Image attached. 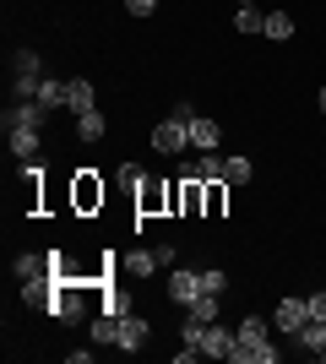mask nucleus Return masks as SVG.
I'll return each instance as SVG.
<instances>
[{
    "label": "nucleus",
    "instance_id": "nucleus-1",
    "mask_svg": "<svg viewBox=\"0 0 326 364\" xmlns=\"http://www.w3.org/2000/svg\"><path fill=\"white\" fill-rule=\"evenodd\" d=\"M104 196H109V185L98 180L93 168H77V174H71V213H98V207H104Z\"/></svg>",
    "mask_w": 326,
    "mask_h": 364
},
{
    "label": "nucleus",
    "instance_id": "nucleus-2",
    "mask_svg": "<svg viewBox=\"0 0 326 364\" xmlns=\"http://www.w3.org/2000/svg\"><path fill=\"white\" fill-rule=\"evenodd\" d=\"M38 87H44V65H38V55H33V49H16V60H11V98H38Z\"/></svg>",
    "mask_w": 326,
    "mask_h": 364
},
{
    "label": "nucleus",
    "instance_id": "nucleus-3",
    "mask_svg": "<svg viewBox=\"0 0 326 364\" xmlns=\"http://www.w3.org/2000/svg\"><path fill=\"white\" fill-rule=\"evenodd\" d=\"M190 147V125L185 120H163V125H153V152H163V158H180V152Z\"/></svg>",
    "mask_w": 326,
    "mask_h": 364
},
{
    "label": "nucleus",
    "instance_id": "nucleus-4",
    "mask_svg": "<svg viewBox=\"0 0 326 364\" xmlns=\"http://www.w3.org/2000/svg\"><path fill=\"white\" fill-rule=\"evenodd\" d=\"M305 321H310V304H305V299H278V304H272V326H278L283 337H299Z\"/></svg>",
    "mask_w": 326,
    "mask_h": 364
},
{
    "label": "nucleus",
    "instance_id": "nucleus-5",
    "mask_svg": "<svg viewBox=\"0 0 326 364\" xmlns=\"http://www.w3.org/2000/svg\"><path fill=\"white\" fill-rule=\"evenodd\" d=\"M147 332H153V326H147V321H141L136 310H125V316H120V337H114V348H125V353H141Z\"/></svg>",
    "mask_w": 326,
    "mask_h": 364
},
{
    "label": "nucleus",
    "instance_id": "nucleus-6",
    "mask_svg": "<svg viewBox=\"0 0 326 364\" xmlns=\"http://www.w3.org/2000/svg\"><path fill=\"white\" fill-rule=\"evenodd\" d=\"M234 343H239V332H229L223 321H207V332H202V353L207 359H229Z\"/></svg>",
    "mask_w": 326,
    "mask_h": 364
},
{
    "label": "nucleus",
    "instance_id": "nucleus-7",
    "mask_svg": "<svg viewBox=\"0 0 326 364\" xmlns=\"http://www.w3.org/2000/svg\"><path fill=\"white\" fill-rule=\"evenodd\" d=\"M196 294H202V272H190V267H174V272H169V299H174V304H190Z\"/></svg>",
    "mask_w": 326,
    "mask_h": 364
},
{
    "label": "nucleus",
    "instance_id": "nucleus-8",
    "mask_svg": "<svg viewBox=\"0 0 326 364\" xmlns=\"http://www.w3.org/2000/svg\"><path fill=\"white\" fill-rule=\"evenodd\" d=\"M6 141H11V158H22V164H38L44 131H6Z\"/></svg>",
    "mask_w": 326,
    "mask_h": 364
},
{
    "label": "nucleus",
    "instance_id": "nucleus-9",
    "mask_svg": "<svg viewBox=\"0 0 326 364\" xmlns=\"http://www.w3.org/2000/svg\"><path fill=\"white\" fill-rule=\"evenodd\" d=\"M223 168H229V158H217V152H202V158H196V164H185L180 168V174H185V180H223Z\"/></svg>",
    "mask_w": 326,
    "mask_h": 364
},
{
    "label": "nucleus",
    "instance_id": "nucleus-10",
    "mask_svg": "<svg viewBox=\"0 0 326 364\" xmlns=\"http://www.w3.org/2000/svg\"><path fill=\"white\" fill-rule=\"evenodd\" d=\"M202 213H207V185L180 180V218H202Z\"/></svg>",
    "mask_w": 326,
    "mask_h": 364
},
{
    "label": "nucleus",
    "instance_id": "nucleus-11",
    "mask_svg": "<svg viewBox=\"0 0 326 364\" xmlns=\"http://www.w3.org/2000/svg\"><path fill=\"white\" fill-rule=\"evenodd\" d=\"M217 141H223V125H217V120H207V114H196V120H190V147L217 152Z\"/></svg>",
    "mask_w": 326,
    "mask_h": 364
},
{
    "label": "nucleus",
    "instance_id": "nucleus-12",
    "mask_svg": "<svg viewBox=\"0 0 326 364\" xmlns=\"http://www.w3.org/2000/svg\"><path fill=\"white\" fill-rule=\"evenodd\" d=\"M71 114H87V109H98V87L87 82V76H71Z\"/></svg>",
    "mask_w": 326,
    "mask_h": 364
},
{
    "label": "nucleus",
    "instance_id": "nucleus-13",
    "mask_svg": "<svg viewBox=\"0 0 326 364\" xmlns=\"http://www.w3.org/2000/svg\"><path fill=\"white\" fill-rule=\"evenodd\" d=\"M234 332H239V343H245V348H261V343H272V326H266L261 316H245Z\"/></svg>",
    "mask_w": 326,
    "mask_h": 364
},
{
    "label": "nucleus",
    "instance_id": "nucleus-14",
    "mask_svg": "<svg viewBox=\"0 0 326 364\" xmlns=\"http://www.w3.org/2000/svg\"><path fill=\"white\" fill-rule=\"evenodd\" d=\"M38 104L55 114V109H65L71 104V82H55V76H44V87H38Z\"/></svg>",
    "mask_w": 326,
    "mask_h": 364
},
{
    "label": "nucleus",
    "instance_id": "nucleus-15",
    "mask_svg": "<svg viewBox=\"0 0 326 364\" xmlns=\"http://www.w3.org/2000/svg\"><path fill=\"white\" fill-rule=\"evenodd\" d=\"M294 343H299V348H310L315 353V359H321V353H326V321H305V326H299V337H294Z\"/></svg>",
    "mask_w": 326,
    "mask_h": 364
},
{
    "label": "nucleus",
    "instance_id": "nucleus-16",
    "mask_svg": "<svg viewBox=\"0 0 326 364\" xmlns=\"http://www.w3.org/2000/svg\"><path fill=\"white\" fill-rule=\"evenodd\" d=\"M229 213V180H207V213L202 218H223Z\"/></svg>",
    "mask_w": 326,
    "mask_h": 364
},
{
    "label": "nucleus",
    "instance_id": "nucleus-17",
    "mask_svg": "<svg viewBox=\"0 0 326 364\" xmlns=\"http://www.w3.org/2000/svg\"><path fill=\"white\" fill-rule=\"evenodd\" d=\"M261 33H266V38H278V44H283V38H294V16H288V11H266Z\"/></svg>",
    "mask_w": 326,
    "mask_h": 364
},
{
    "label": "nucleus",
    "instance_id": "nucleus-18",
    "mask_svg": "<svg viewBox=\"0 0 326 364\" xmlns=\"http://www.w3.org/2000/svg\"><path fill=\"white\" fill-rule=\"evenodd\" d=\"M261 22H266L261 6H239V11H234V33H261Z\"/></svg>",
    "mask_w": 326,
    "mask_h": 364
},
{
    "label": "nucleus",
    "instance_id": "nucleus-19",
    "mask_svg": "<svg viewBox=\"0 0 326 364\" xmlns=\"http://www.w3.org/2000/svg\"><path fill=\"white\" fill-rule=\"evenodd\" d=\"M125 272H131V277L158 272V250H131V256H125Z\"/></svg>",
    "mask_w": 326,
    "mask_h": 364
},
{
    "label": "nucleus",
    "instance_id": "nucleus-20",
    "mask_svg": "<svg viewBox=\"0 0 326 364\" xmlns=\"http://www.w3.org/2000/svg\"><path fill=\"white\" fill-rule=\"evenodd\" d=\"M77 136H82V141H104V114H98V109L77 114Z\"/></svg>",
    "mask_w": 326,
    "mask_h": 364
},
{
    "label": "nucleus",
    "instance_id": "nucleus-21",
    "mask_svg": "<svg viewBox=\"0 0 326 364\" xmlns=\"http://www.w3.org/2000/svg\"><path fill=\"white\" fill-rule=\"evenodd\" d=\"M217 299H223V294H196V299L185 304V316H196V321H217Z\"/></svg>",
    "mask_w": 326,
    "mask_h": 364
},
{
    "label": "nucleus",
    "instance_id": "nucleus-22",
    "mask_svg": "<svg viewBox=\"0 0 326 364\" xmlns=\"http://www.w3.org/2000/svg\"><path fill=\"white\" fill-rule=\"evenodd\" d=\"M223 180H229V185H245V180H250V158H245V152H234V158H229Z\"/></svg>",
    "mask_w": 326,
    "mask_h": 364
},
{
    "label": "nucleus",
    "instance_id": "nucleus-23",
    "mask_svg": "<svg viewBox=\"0 0 326 364\" xmlns=\"http://www.w3.org/2000/svg\"><path fill=\"white\" fill-rule=\"evenodd\" d=\"M202 332H207V321L185 316V326H180V343H185V348H202Z\"/></svg>",
    "mask_w": 326,
    "mask_h": 364
},
{
    "label": "nucleus",
    "instance_id": "nucleus-24",
    "mask_svg": "<svg viewBox=\"0 0 326 364\" xmlns=\"http://www.w3.org/2000/svg\"><path fill=\"white\" fill-rule=\"evenodd\" d=\"M229 289V272H223V267H207L202 272V294H223Z\"/></svg>",
    "mask_w": 326,
    "mask_h": 364
},
{
    "label": "nucleus",
    "instance_id": "nucleus-25",
    "mask_svg": "<svg viewBox=\"0 0 326 364\" xmlns=\"http://www.w3.org/2000/svg\"><path fill=\"white\" fill-rule=\"evenodd\" d=\"M125 11H131V16H153L158 0H125Z\"/></svg>",
    "mask_w": 326,
    "mask_h": 364
},
{
    "label": "nucleus",
    "instance_id": "nucleus-26",
    "mask_svg": "<svg viewBox=\"0 0 326 364\" xmlns=\"http://www.w3.org/2000/svg\"><path fill=\"white\" fill-rule=\"evenodd\" d=\"M305 304H310V316H315V321H326V289H315Z\"/></svg>",
    "mask_w": 326,
    "mask_h": 364
},
{
    "label": "nucleus",
    "instance_id": "nucleus-27",
    "mask_svg": "<svg viewBox=\"0 0 326 364\" xmlns=\"http://www.w3.org/2000/svg\"><path fill=\"white\" fill-rule=\"evenodd\" d=\"M169 114H174V120H185V125H190V120H196V104H190V98H180V104H174Z\"/></svg>",
    "mask_w": 326,
    "mask_h": 364
},
{
    "label": "nucleus",
    "instance_id": "nucleus-28",
    "mask_svg": "<svg viewBox=\"0 0 326 364\" xmlns=\"http://www.w3.org/2000/svg\"><path fill=\"white\" fill-rule=\"evenodd\" d=\"M321 120H326V87H321Z\"/></svg>",
    "mask_w": 326,
    "mask_h": 364
},
{
    "label": "nucleus",
    "instance_id": "nucleus-29",
    "mask_svg": "<svg viewBox=\"0 0 326 364\" xmlns=\"http://www.w3.org/2000/svg\"><path fill=\"white\" fill-rule=\"evenodd\" d=\"M239 6H256V0H239Z\"/></svg>",
    "mask_w": 326,
    "mask_h": 364
},
{
    "label": "nucleus",
    "instance_id": "nucleus-30",
    "mask_svg": "<svg viewBox=\"0 0 326 364\" xmlns=\"http://www.w3.org/2000/svg\"><path fill=\"white\" fill-rule=\"evenodd\" d=\"M321 136H326V120H321Z\"/></svg>",
    "mask_w": 326,
    "mask_h": 364
}]
</instances>
